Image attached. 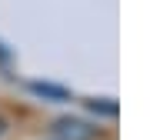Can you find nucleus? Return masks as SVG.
Here are the masks:
<instances>
[{"mask_svg": "<svg viewBox=\"0 0 150 140\" xmlns=\"http://www.w3.org/2000/svg\"><path fill=\"white\" fill-rule=\"evenodd\" d=\"M33 90L43 93V97H57V100H67V90L64 87H50V83H33Z\"/></svg>", "mask_w": 150, "mask_h": 140, "instance_id": "7ed1b4c3", "label": "nucleus"}, {"mask_svg": "<svg viewBox=\"0 0 150 140\" xmlns=\"http://www.w3.org/2000/svg\"><path fill=\"white\" fill-rule=\"evenodd\" d=\"M0 137H4V120H0Z\"/></svg>", "mask_w": 150, "mask_h": 140, "instance_id": "20e7f679", "label": "nucleus"}, {"mask_svg": "<svg viewBox=\"0 0 150 140\" xmlns=\"http://www.w3.org/2000/svg\"><path fill=\"white\" fill-rule=\"evenodd\" d=\"M54 130H57L60 140H93V134H97V130L87 127L83 120H70V117H67V120H57Z\"/></svg>", "mask_w": 150, "mask_h": 140, "instance_id": "f257e3e1", "label": "nucleus"}, {"mask_svg": "<svg viewBox=\"0 0 150 140\" xmlns=\"http://www.w3.org/2000/svg\"><path fill=\"white\" fill-rule=\"evenodd\" d=\"M90 110H93V113H103V117H113V113H117V103H113L110 97H103V100H90Z\"/></svg>", "mask_w": 150, "mask_h": 140, "instance_id": "f03ea898", "label": "nucleus"}]
</instances>
